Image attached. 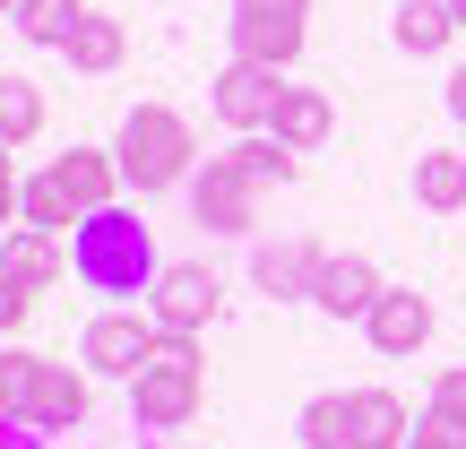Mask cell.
I'll list each match as a JSON object with an SVG mask.
<instances>
[{
	"label": "cell",
	"instance_id": "6da1fadb",
	"mask_svg": "<svg viewBox=\"0 0 466 449\" xmlns=\"http://www.w3.org/2000/svg\"><path fill=\"white\" fill-rule=\"evenodd\" d=\"M69 277L86 285V294H147L156 277H165V260H156V233L138 225V208H96L78 233H69Z\"/></svg>",
	"mask_w": 466,
	"mask_h": 449
},
{
	"label": "cell",
	"instance_id": "7a4b0ae2",
	"mask_svg": "<svg viewBox=\"0 0 466 449\" xmlns=\"http://www.w3.org/2000/svg\"><path fill=\"white\" fill-rule=\"evenodd\" d=\"M113 156H121V182H130L138 199H156V190H190L199 138H190V121L173 113V104H130L121 130H113Z\"/></svg>",
	"mask_w": 466,
	"mask_h": 449
},
{
	"label": "cell",
	"instance_id": "3957f363",
	"mask_svg": "<svg viewBox=\"0 0 466 449\" xmlns=\"http://www.w3.org/2000/svg\"><path fill=\"white\" fill-rule=\"evenodd\" d=\"M208 398V354L199 337H156V354L130 372V423L138 433H182Z\"/></svg>",
	"mask_w": 466,
	"mask_h": 449
},
{
	"label": "cell",
	"instance_id": "277c9868",
	"mask_svg": "<svg viewBox=\"0 0 466 449\" xmlns=\"http://www.w3.org/2000/svg\"><path fill=\"white\" fill-rule=\"evenodd\" d=\"M217 311H225V285H217V268H199V260H165V277L147 285V320L165 337H199Z\"/></svg>",
	"mask_w": 466,
	"mask_h": 449
},
{
	"label": "cell",
	"instance_id": "5b68a950",
	"mask_svg": "<svg viewBox=\"0 0 466 449\" xmlns=\"http://www.w3.org/2000/svg\"><path fill=\"white\" fill-rule=\"evenodd\" d=\"M302 17H311V0H233V61L285 69L302 52Z\"/></svg>",
	"mask_w": 466,
	"mask_h": 449
},
{
	"label": "cell",
	"instance_id": "8992f818",
	"mask_svg": "<svg viewBox=\"0 0 466 449\" xmlns=\"http://www.w3.org/2000/svg\"><path fill=\"white\" fill-rule=\"evenodd\" d=\"M208 104H217L225 130H268L277 104H285V69H268V61H225L217 87H208Z\"/></svg>",
	"mask_w": 466,
	"mask_h": 449
},
{
	"label": "cell",
	"instance_id": "52a82bcc",
	"mask_svg": "<svg viewBox=\"0 0 466 449\" xmlns=\"http://www.w3.org/2000/svg\"><path fill=\"white\" fill-rule=\"evenodd\" d=\"M190 217L208 233H250L259 225V182L233 173V156H208V165L190 173Z\"/></svg>",
	"mask_w": 466,
	"mask_h": 449
},
{
	"label": "cell",
	"instance_id": "ba28073f",
	"mask_svg": "<svg viewBox=\"0 0 466 449\" xmlns=\"http://www.w3.org/2000/svg\"><path fill=\"white\" fill-rule=\"evenodd\" d=\"M156 320L147 311H104V320H86V337H78V363L86 372H104V381H130L138 363L156 354Z\"/></svg>",
	"mask_w": 466,
	"mask_h": 449
},
{
	"label": "cell",
	"instance_id": "9c48e42d",
	"mask_svg": "<svg viewBox=\"0 0 466 449\" xmlns=\"http://www.w3.org/2000/svg\"><path fill=\"white\" fill-rule=\"evenodd\" d=\"M86 406H96L86 372H69V363H52V354H44V372H35V389H26V415H17V423H35V433L69 441V433L86 423Z\"/></svg>",
	"mask_w": 466,
	"mask_h": 449
},
{
	"label": "cell",
	"instance_id": "30bf717a",
	"mask_svg": "<svg viewBox=\"0 0 466 449\" xmlns=\"http://www.w3.org/2000/svg\"><path fill=\"white\" fill-rule=\"evenodd\" d=\"M380 294H389V277L363 260V250H329V268H319V285H311V302L329 320H371Z\"/></svg>",
	"mask_w": 466,
	"mask_h": 449
},
{
	"label": "cell",
	"instance_id": "8fae6325",
	"mask_svg": "<svg viewBox=\"0 0 466 449\" xmlns=\"http://www.w3.org/2000/svg\"><path fill=\"white\" fill-rule=\"evenodd\" d=\"M319 268H329V250L302 242V233H294V242H259V250H250V285H259V294H277V302H285V294L311 302Z\"/></svg>",
	"mask_w": 466,
	"mask_h": 449
},
{
	"label": "cell",
	"instance_id": "7c38bea8",
	"mask_svg": "<svg viewBox=\"0 0 466 449\" xmlns=\"http://www.w3.org/2000/svg\"><path fill=\"white\" fill-rule=\"evenodd\" d=\"M363 329H371V346H380L389 363H406V354L432 337V302H423L415 285H389V294L371 302V320H363Z\"/></svg>",
	"mask_w": 466,
	"mask_h": 449
},
{
	"label": "cell",
	"instance_id": "4fadbf2b",
	"mask_svg": "<svg viewBox=\"0 0 466 449\" xmlns=\"http://www.w3.org/2000/svg\"><path fill=\"white\" fill-rule=\"evenodd\" d=\"M406 398L398 389H346V449H406Z\"/></svg>",
	"mask_w": 466,
	"mask_h": 449
},
{
	"label": "cell",
	"instance_id": "5bb4252c",
	"mask_svg": "<svg viewBox=\"0 0 466 449\" xmlns=\"http://www.w3.org/2000/svg\"><path fill=\"white\" fill-rule=\"evenodd\" d=\"M0 277H17L26 294H44V285H61V277H69V250H61V233L9 225V233H0Z\"/></svg>",
	"mask_w": 466,
	"mask_h": 449
},
{
	"label": "cell",
	"instance_id": "9a60e30c",
	"mask_svg": "<svg viewBox=\"0 0 466 449\" xmlns=\"http://www.w3.org/2000/svg\"><path fill=\"white\" fill-rule=\"evenodd\" d=\"M450 35H458V9H450V0H398V9H389V44L415 52V61L450 52Z\"/></svg>",
	"mask_w": 466,
	"mask_h": 449
},
{
	"label": "cell",
	"instance_id": "2e32d148",
	"mask_svg": "<svg viewBox=\"0 0 466 449\" xmlns=\"http://www.w3.org/2000/svg\"><path fill=\"white\" fill-rule=\"evenodd\" d=\"M329 130H337L329 96H319V87H285V104H277V121H268V138H285L294 156H311V148H319Z\"/></svg>",
	"mask_w": 466,
	"mask_h": 449
},
{
	"label": "cell",
	"instance_id": "e0dca14e",
	"mask_svg": "<svg viewBox=\"0 0 466 449\" xmlns=\"http://www.w3.org/2000/svg\"><path fill=\"white\" fill-rule=\"evenodd\" d=\"M225 156H233V173H250V182H259V190H268V182L285 190V182H294V173H302V156L285 148V138H268V130H242V138H233V148H225Z\"/></svg>",
	"mask_w": 466,
	"mask_h": 449
},
{
	"label": "cell",
	"instance_id": "ac0fdd59",
	"mask_svg": "<svg viewBox=\"0 0 466 449\" xmlns=\"http://www.w3.org/2000/svg\"><path fill=\"white\" fill-rule=\"evenodd\" d=\"M69 69H86V78H104V69H121V52H130V44H121V17H104V9H86L78 17V35H69Z\"/></svg>",
	"mask_w": 466,
	"mask_h": 449
},
{
	"label": "cell",
	"instance_id": "d6986e66",
	"mask_svg": "<svg viewBox=\"0 0 466 449\" xmlns=\"http://www.w3.org/2000/svg\"><path fill=\"white\" fill-rule=\"evenodd\" d=\"M26 138H44V87L0 69V148H26Z\"/></svg>",
	"mask_w": 466,
	"mask_h": 449
},
{
	"label": "cell",
	"instance_id": "ffe728a7",
	"mask_svg": "<svg viewBox=\"0 0 466 449\" xmlns=\"http://www.w3.org/2000/svg\"><path fill=\"white\" fill-rule=\"evenodd\" d=\"M415 199L432 208V217H450V208H466V156H450V148L415 156Z\"/></svg>",
	"mask_w": 466,
	"mask_h": 449
},
{
	"label": "cell",
	"instance_id": "44dd1931",
	"mask_svg": "<svg viewBox=\"0 0 466 449\" xmlns=\"http://www.w3.org/2000/svg\"><path fill=\"white\" fill-rule=\"evenodd\" d=\"M78 17H86V0H17V35L26 44H52V52L78 35Z\"/></svg>",
	"mask_w": 466,
	"mask_h": 449
},
{
	"label": "cell",
	"instance_id": "7402d4cb",
	"mask_svg": "<svg viewBox=\"0 0 466 449\" xmlns=\"http://www.w3.org/2000/svg\"><path fill=\"white\" fill-rule=\"evenodd\" d=\"M294 433L311 441V449H346V389H319V398H302Z\"/></svg>",
	"mask_w": 466,
	"mask_h": 449
},
{
	"label": "cell",
	"instance_id": "603a6c76",
	"mask_svg": "<svg viewBox=\"0 0 466 449\" xmlns=\"http://www.w3.org/2000/svg\"><path fill=\"white\" fill-rule=\"evenodd\" d=\"M35 372H44V354H26V346H0V415H26V389H35Z\"/></svg>",
	"mask_w": 466,
	"mask_h": 449
},
{
	"label": "cell",
	"instance_id": "cb8c5ba5",
	"mask_svg": "<svg viewBox=\"0 0 466 449\" xmlns=\"http://www.w3.org/2000/svg\"><path fill=\"white\" fill-rule=\"evenodd\" d=\"M406 449H466V423L441 415V406H423V423L406 433Z\"/></svg>",
	"mask_w": 466,
	"mask_h": 449
},
{
	"label": "cell",
	"instance_id": "d4e9b609",
	"mask_svg": "<svg viewBox=\"0 0 466 449\" xmlns=\"http://www.w3.org/2000/svg\"><path fill=\"white\" fill-rule=\"evenodd\" d=\"M26 311H35V294H26L17 277H0V346H9V337L26 329Z\"/></svg>",
	"mask_w": 466,
	"mask_h": 449
},
{
	"label": "cell",
	"instance_id": "484cf974",
	"mask_svg": "<svg viewBox=\"0 0 466 449\" xmlns=\"http://www.w3.org/2000/svg\"><path fill=\"white\" fill-rule=\"evenodd\" d=\"M432 406H441V415H458V423H466V363L432 372Z\"/></svg>",
	"mask_w": 466,
	"mask_h": 449
},
{
	"label": "cell",
	"instance_id": "4316f807",
	"mask_svg": "<svg viewBox=\"0 0 466 449\" xmlns=\"http://www.w3.org/2000/svg\"><path fill=\"white\" fill-rule=\"evenodd\" d=\"M17 190H26V182H17V165H9V148H0V225H17Z\"/></svg>",
	"mask_w": 466,
	"mask_h": 449
},
{
	"label": "cell",
	"instance_id": "83f0119b",
	"mask_svg": "<svg viewBox=\"0 0 466 449\" xmlns=\"http://www.w3.org/2000/svg\"><path fill=\"white\" fill-rule=\"evenodd\" d=\"M9 423H17V415H0V449H61L52 433H35V423H26V433H9Z\"/></svg>",
	"mask_w": 466,
	"mask_h": 449
},
{
	"label": "cell",
	"instance_id": "f1b7e54d",
	"mask_svg": "<svg viewBox=\"0 0 466 449\" xmlns=\"http://www.w3.org/2000/svg\"><path fill=\"white\" fill-rule=\"evenodd\" d=\"M450 113H458V121H466V61H458V69H450Z\"/></svg>",
	"mask_w": 466,
	"mask_h": 449
},
{
	"label": "cell",
	"instance_id": "f546056e",
	"mask_svg": "<svg viewBox=\"0 0 466 449\" xmlns=\"http://www.w3.org/2000/svg\"><path fill=\"white\" fill-rule=\"evenodd\" d=\"M0 17H17V0H0Z\"/></svg>",
	"mask_w": 466,
	"mask_h": 449
},
{
	"label": "cell",
	"instance_id": "4dcf8cb0",
	"mask_svg": "<svg viewBox=\"0 0 466 449\" xmlns=\"http://www.w3.org/2000/svg\"><path fill=\"white\" fill-rule=\"evenodd\" d=\"M450 9H458V26H466V0H450Z\"/></svg>",
	"mask_w": 466,
	"mask_h": 449
}]
</instances>
